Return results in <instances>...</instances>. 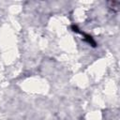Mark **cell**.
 I'll use <instances>...</instances> for the list:
<instances>
[{
  "mask_svg": "<svg viewBox=\"0 0 120 120\" xmlns=\"http://www.w3.org/2000/svg\"><path fill=\"white\" fill-rule=\"evenodd\" d=\"M85 38H84V39L90 44V45H92L93 47H95L96 46V42H95V40L93 39V38L91 37V36H89V35H86V34H84V33H82Z\"/></svg>",
  "mask_w": 120,
  "mask_h": 120,
  "instance_id": "1",
  "label": "cell"
}]
</instances>
